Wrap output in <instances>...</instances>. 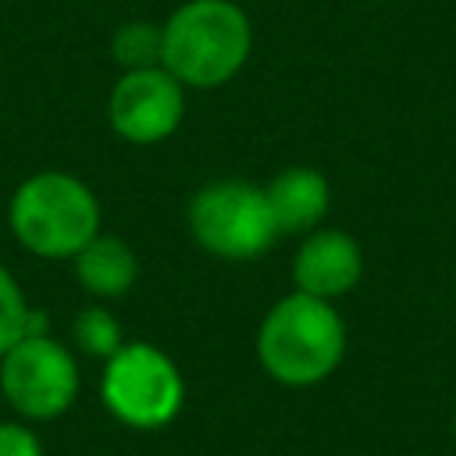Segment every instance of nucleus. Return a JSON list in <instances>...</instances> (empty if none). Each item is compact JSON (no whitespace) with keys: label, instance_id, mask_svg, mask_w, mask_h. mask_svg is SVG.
<instances>
[{"label":"nucleus","instance_id":"1","mask_svg":"<svg viewBox=\"0 0 456 456\" xmlns=\"http://www.w3.org/2000/svg\"><path fill=\"white\" fill-rule=\"evenodd\" d=\"M346 356V324L335 303L289 292L256 328V360L285 388L321 385L338 370Z\"/></svg>","mask_w":456,"mask_h":456},{"label":"nucleus","instance_id":"2","mask_svg":"<svg viewBox=\"0 0 456 456\" xmlns=\"http://www.w3.org/2000/svg\"><path fill=\"white\" fill-rule=\"evenodd\" d=\"M160 32V64L185 89H217L232 82L253 50L249 14L235 0H185Z\"/></svg>","mask_w":456,"mask_h":456},{"label":"nucleus","instance_id":"3","mask_svg":"<svg viewBox=\"0 0 456 456\" xmlns=\"http://www.w3.org/2000/svg\"><path fill=\"white\" fill-rule=\"evenodd\" d=\"M7 224L18 246L32 256L71 260L93 235H100V203L82 178L68 171H36L14 189Z\"/></svg>","mask_w":456,"mask_h":456},{"label":"nucleus","instance_id":"4","mask_svg":"<svg viewBox=\"0 0 456 456\" xmlns=\"http://www.w3.org/2000/svg\"><path fill=\"white\" fill-rule=\"evenodd\" d=\"M185 221L200 249L235 264L264 256L281 239L264 185H253L246 178H221L196 189L189 196Z\"/></svg>","mask_w":456,"mask_h":456},{"label":"nucleus","instance_id":"5","mask_svg":"<svg viewBox=\"0 0 456 456\" xmlns=\"http://www.w3.org/2000/svg\"><path fill=\"white\" fill-rule=\"evenodd\" d=\"M100 403L125 428L157 431L182 413L185 381L164 349L150 342H125L114 356L103 360Z\"/></svg>","mask_w":456,"mask_h":456},{"label":"nucleus","instance_id":"6","mask_svg":"<svg viewBox=\"0 0 456 456\" xmlns=\"http://www.w3.org/2000/svg\"><path fill=\"white\" fill-rule=\"evenodd\" d=\"M78 385L82 374L75 353L50 331L21 335L0 356V395L18 413V420L43 424L64 417L78 399Z\"/></svg>","mask_w":456,"mask_h":456},{"label":"nucleus","instance_id":"7","mask_svg":"<svg viewBox=\"0 0 456 456\" xmlns=\"http://www.w3.org/2000/svg\"><path fill=\"white\" fill-rule=\"evenodd\" d=\"M182 118H185V86L164 64L125 71L107 100L110 128L135 146H153L175 135Z\"/></svg>","mask_w":456,"mask_h":456},{"label":"nucleus","instance_id":"8","mask_svg":"<svg viewBox=\"0 0 456 456\" xmlns=\"http://www.w3.org/2000/svg\"><path fill=\"white\" fill-rule=\"evenodd\" d=\"M363 278V249L342 228H314L303 235L292 256V281L296 292L317 296L335 303L338 296L353 292Z\"/></svg>","mask_w":456,"mask_h":456},{"label":"nucleus","instance_id":"9","mask_svg":"<svg viewBox=\"0 0 456 456\" xmlns=\"http://www.w3.org/2000/svg\"><path fill=\"white\" fill-rule=\"evenodd\" d=\"M271 217L278 224V235H310L314 228H321V221L328 217L331 207V185L317 167L296 164L278 171L267 185H264Z\"/></svg>","mask_w":456,"mask_h":456},{"label":"nucleus","instance_id":"10","mask_svg":"<svg viewBox=\"0 0 456 456\" xmlns=\"http://www.w3.org/2000/svg\"><path fill=\"white\" fill-rule=\"evenodd\" d=\"M75 278L78 285L96 299H118L125 296L139 278V256L135 249L118 235H93L75 256Z\"/></svg>","mask_w":456,"mask_h":456},{"label":"nucleus","instance_id":"11","mask_svg":"<svg viewBox=\"0 0 456 456\" xmlns=\"http://www.w3.org/2000/svg\"><path fill=\"white\" fill-rule=\"evenodd\" d=\"M71 338H75V346L86 356H96V360H107V356H114L125 346L121 324H118V317L107 306H86V310H78L75 321H71Z\"/></svg>","mask_w":456,"mask_h":456},{"label":"nucleus","instance_id":"12","mask_svg":"<svg viewBox=\"0 0 456 456\" xmlns=\"http://www.w3.org/2000/svg\"><path fill=\"white\" fill-rule=\"evenodd\" d=\"M160 50H164V32L153 21H125L110 39V53L125 71L160 64Z\"/></svg>","mask_w":456,"mask_h":456},{"label":"nucleus","instance_id":"13","mask_svg":"<svg viewBox=\"0 0 456 456\" xmlns=\"http://www.w3.org/2000/svg\"><path fill=\"white\" fill-rule=\"evenodd\" d=\"M28 314H32V306L21 296V285L0 264V356L28 331Z\"/></svg>","mask_w":456,"mask_h":456},{"label":"nucleus","instance_id":"14","mask_svg":"<svg viewBox=\"0 0 456 456\" xmlns=\"http://www.w3.org/2000/svg\"><path fill=\"white\" fill-rule=\"evenodd\" d=\"M0 456H43V442L28 420H0Z\"/></svg>","mask_w":456,"mask_h":456},{"label":"nucleus","instance_id":"15","mask_svg":"<svg viewBox=\"0 0 456 456\" xmlns=\"http://www.w3.org/2000/svg\"><path fill=\"white\" fill-rule=\"evenodd\" d=\"M452 435H456V413H452Z\"/></svg>","mask_w":456,"mask_h":456}]
</instances>
